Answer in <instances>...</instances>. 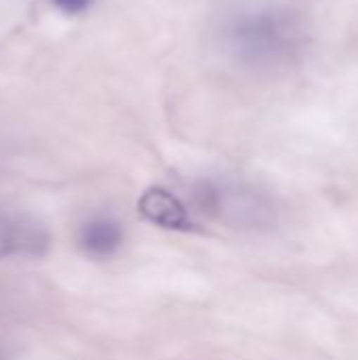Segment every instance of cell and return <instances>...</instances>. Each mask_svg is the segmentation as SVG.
<instances>
[{
  "mask_svg": "<svg viewBox=\"0 0 358 360\" xmlns=\"http://www.w3.org/2000/svg\"><path fill=\"white\" fill-rule=\"evenodd\" d=\"M226 46L236 63L257 72H276L302 57L306 30L285 8L255 6L232 17L226 27Z\"/></svg>",
  "mask_w": 358,
  "mask_h": 360,
  "instance_id": "6da1fadb",
  "label": "cell"
},
{
  "mask_svg": "<svg viewBox=\"0 0 358 360\" xmlns=\"http://www.w3.org/2000/svg\"><path fill=\"white\" fill-rule=\"evenodd\" d=\"M192 198L209 219L236 230L262 234L279 226L274 200L260 188L236 179H203L194 186Z\"/></svg>",
  "mask_w": 358,
  "mask_h": 360,
  "instance_id": "7a4b0ae2",
  "label": "cell"
},
{
  "mask_svg": "<svg viewBox=\"0 0 358 360\" xmlns=\"http://www.w3.org/2000/svg\"><path fill=\"white\" fill-rule=\"evenodd\" d=\"M49 228L34 215L0 211V262L11 257L40 259L51 249Z\"/></svg>",
  "mask_w": 358,
  "mask_h": 360,
  "instance_id": "3957f363",
  "label": "cell"
},
{
  "mask_svg": "<svg viewBox=\"0 0 358 360\" xmlns=\"http://www.w3.org/2000/svg\"><path fill=\"white\" fill-rule=\"evenodd\" d=\"M76 240L84 255L93 259H110L124 243V228L114 215L95 213L78 226Z\"/></svg>",
  "mask_w": 358,
  "mask_h": 360,
  "instance_id": "277c9868",
  "label": "cell"
},
{
  "mask_svg": "<svg viewBox=\"0 0 358 360\" xmlns=\"http://www.w3.org/2000/svg\"><path fill=\"white\" fill-rule=\"evenodd\" d=\"M139 215L165 230L173 232H188L192 230V217L186 209V205L169 190L165 188H148L139 200H137Z\"/></svg>",
  "mask_w": 358,
  "mask_h": 360,
  "instance_id": "5b68a950",
  "label": "cell"
},
{
  "mask_svg": "<svg viewBox=\"0 0 358 360\" xmlns=\"http://www.w3.org/2000/svg\"><path fill=\"white\" fill-rule=\"evenodd\" d=\"M53 2H55V6H57L59 11H63V13H68V15L84 13V11L93 4V0H53Z\"/></svg>",
  "mask_w": 358,
  "mask_h": 360,
  "instance_id": "8992f818",
  "label": "cell"
},
{
  "mask_svg": "<svg viewBox=\"0 0 358 360\" xmlns=\"http://www.w3.org/2000/svg\"><path fill=\"white\" fill-rule=\"evenodd\" d=\"M0 360H6V359H2V356H0Z\"/></svg>",
  "mask_w": 358,
  "mask_h": 360,
  "instance_id": "52a82bcc",
  "label": "cell"
}]
</instances>
